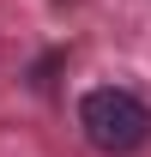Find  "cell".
Masks as SVG:
<instances>
[{"label": "cell", "mask_w": 151, "mask_h": 157, "mask_svg": "<svg viewBox=\"0 0 151 157\" xmlns=\"http://www.w3.org/2000/svg\"><path fill=\"white\" fill-rule=\"evenodd\" d=\"M79 127H85V139H91L97 151L127 157V151H139L151 139V109L133 91H121V85H97L79 103Z\"/></svg>", "instance_id": "obj_1"}]
</instances>
